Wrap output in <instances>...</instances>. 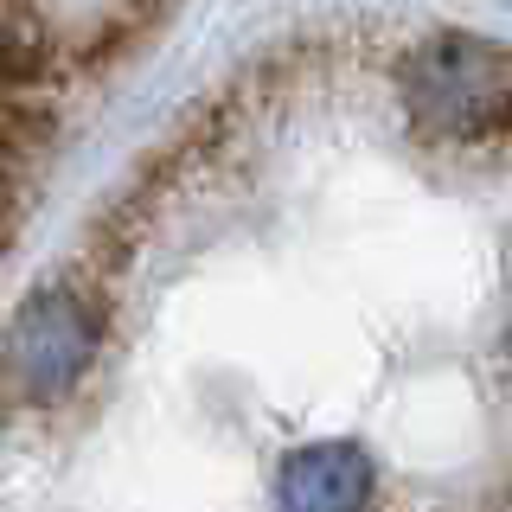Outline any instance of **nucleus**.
Masks as SVG:
<instances>
[{"instance_id": "obj_4", "label": "nucleus", "mask_w": 512, "mask_h": 512, "mask_svg": "<svg viewBox=\"0 0 512 512\" xmlns=\"http://www.w3.org/2000/svg\"><path fill=\"white\" fill-rule=\"evenodd\" d=\"M52 71V32L26 0H0V90H26Z\"/></svg>"}, {"instance_id": "obj_2", "label": "nucleus", "mask_w": 512, "mask_h": 512, "mask_svg": "<svg viewBox=\"0 0 512 512\" xmlns=\"http://www.w3.org/2000/svg\"><path fill=\"white\" fill-rule=\"evenodd\" d=\"M404 103L436 141H500L512 109L506 45L480 32H436L404 58Z\"/></svg>"}, {"instance_id": "obj_3", "label": "nucleus", "mask_w": 512, "mask_h": 512, "mask_svg": "<svg viewBox=\"0 0 512 512\" xmlns=\"http://www.w3.org/2000/svg\"><path fill=\"white\" fill-rule=\"evenodd\" d=\"M378 493V468L359 442H301L276 468V500L288 512H359Z\"/></svg>"}, {"instance_id": "obj_1", "label": "nucleus", "mask_w": 512, "mask_h": 512, "mask_svg": "<svg viewBox=\"0 0 512 512\" xmlns=\"http://www.w3.org/2000/svg\"><path fill=\"white\" fill-rule=\"evenodd\" d=\"M109 301L96 276H71V282H45L32 288L13 314L7 340H0V378L13 384V397L52 410L77 384L90 378L96 352L109 333Z\"/></svg>"}]
</instances>
